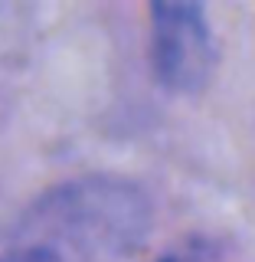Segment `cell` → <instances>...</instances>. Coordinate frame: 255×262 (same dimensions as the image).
Here are the masks:
<instances>
[{"label": "cell", "instance_id": "2", "mask_svg": "<svg viewBox=\"0 0 255 262\" xmlns=\"http://www.w3.org/2000/svg\"><path fill=\"white\" fill-rule=\"evenodd\" d=\"M151 62L164 89L196 95L216 69V39L200 4H151Z\"/></svg>", "mask_w": 255, "mask_h": 262}, {"label": "cell", "instance_id": "1", "mask_svg": "<svg viewBox=\"0 0 255 262\" xmlns=\"http://www.w3.org/2000/svg\"><path fill=\"white\" fill-rule=\"evenodd\" d=\"M154 220L147 193L121 177H79L43 193L27 213V246L59 256H121L144 243Z\"/></svg>", "mask_w": 255, "mask_h": 262}, {"label": "cell", "instance_id": "4", "mask_svg": "<svg viewBox=\"0 0 255 262\" xmlns=\"http://www.w3.org/2000/svg\"><path fill=\"white\" fill-rule=\"evenodd\" d=\"M160 262H196V259H187V256H167V259H160Z\"/></svg>", "mask_w": 255, "mask_h": 262}, {"label": "cell", "instance_id": "3", "mask_svg": "<svg viewBox=\"0 0 255 262\" xmlns=\"http://www.w3.org/2000/svg\"><path fill=\"white\" fill-rule=\"evenodd\" d=\"M0 262H59V256L49 249H39V246H20L13 252H4Z\"/></svg>", "mask_w": 255, "mask_h": 262}]
</instances>
